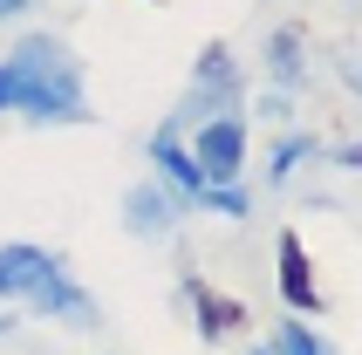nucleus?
I'll list each match as a JSON object with an SVG mask.
<instances>
[{
    "instance_id": "nucleus-12",
    "label": "nucleus",
    "mask_w": 362,
    "mask_h": 355,
    "mask_svg": "<svg viewBox=\"0 0 362 355\" xmlns=\"http://www.w3.org/2000/svg\"><path fill=\"white\" fill-rule=\"evenodd\" d=\"M301 158H322V144H315V137H281V144H274V185H281Z\"/></svg>"
},
{
    "instance_id": "nucleus-11",
    "label": "nucleus",
    "mask_w": 362,
    "mask_h": 355,
    "mask_svg": "<svg viewBox=\"0 0 362 355\" xmlns=\"http://www.w3.org/2000/svg\"><path fill=\"white\" fill-rule=\"evenodd\" d=\"M199 205H205V212H226V219H246V212H253V198H246L240 185H205Z\"/></svg>"
},
{
    "instance_id": "nucleus-9",
    "label": "nucleus",
    "mask_w": 362,
    "mask_h": 355,
    "mask_svg": "<svg viewBox=\"0 0 362 355\" xmlns=\"http://www.w3.org/2000/svg\"><path fill=\"white\" fill-rule=\"evenodd\" d=\"M267 69H274V82H301V28H281V35L267 41Z\"/></svg>"
},
{
    "instance_id": "nucleus-14",
    "label": "nucleus",
    "mask_w": 362,
    "mask_h": 355,
    "mask_svg": "<svg viewBox=\"0 0 362 355\" xmlns=\"http://www.w3.org/2000/svg\"><path fill=\"white\" fill-rule=\"evenodd\" d=\"M253 355H274V349H253Z\"/></svg>"
},
{
    "instance_id": "nucleus-8",
    "label": "nucleus",
    "mask_w": 362,
    "mask_h": 355,
    "mask_svg": "<svg viewBox=\"0 0 362 355\" xmlns=\"http://www.w3.org/2000/svg\"><path fill=\"white\" fill-rule=\"evenodd\" d=\"M171 219H178V198L164 192V185H137V192L123 198V226L130 233H164Z\"/></svg>"
},
{
    "instance_id": "nucleus-4",
    "label": "nucleus",
    "mask_w": 362,
    "mask_h": 355,
    "mask_svg": "<svg viewBox=\"0 0 362 355\" xmlns=\"http://www.w3.org/2000/svg\"><path fill=\"white\" fill-rule=\"evenodd\" d=\"M55 274H62V253H48V246H28V239L0 246V301H35Z\"/></svg>"
},
{
    "instance_id": "nucleus-10",
    "label": "nucleus",
    "mask_w": 362,
    "mask_h": 355,
    "mask_svg": "<svg viewBox=\"0 0 362 355\" xmlns=\"http://www.w3.org/2000/svg\"><path fill=\"white\" fill-rule=\"evenodd\" d=\"M267 349H274V355H335V349H328L322 335H315V328H308V321H281Z\"/></svg>"
},
{
    "instance_id": "nucleus-13",
    "label": "nucleus",
    "mask_w": 362,
    "mask_h": 355,
    "mask_svg": "<svg viewBox=\"0 0 362 355\" xmlns=\"http://www.w3.org/2000/svg\"><path fill=\"white\" fill-rule=\"evenodd\" d=\"M14 7H28V0H0V14H14Z\"/></svg>"
},
{
    "instance_id": "nucleus-1",
    "label": "nucleus",
    "mask_w": 362,
    "mask_h": 355,
    "mask_svg": "<svg viewBox=\"0 0 362 355\" xmlns=\"http://www.w3.org/2000/svg\"><path fill=\"white\" fill-rule=\"evenodd\" d=\"M0 110L28 123H89L82 62L62 35H21L0 55Z\"/></svg>"
},
{
    "instance_id": "nucleus-7",
    "label": "nucleus",
    "mask_w": 362,
    "mask_h": 355,
    "mask_svg": "<svg viewBox=\"0 0 362 355\" xmlns=\"http://www.w3.org/2000/svg\"><path fill=\"white\" fill-rule=\"evenodd\" d=\"M185 301H192V321H199L205 342H226L233 328H246V308H240V301H226V294H212L205 280H185Z\"/></svg>"
},
{
    "instance_id": "nucleus-3",
    "label": "nucleus",
    "mask_w": 362,
    "mask_h": 355,
    "mask_svg": "<svg viewBox=\"0 0 362 355\" xmlns=\"http://www.w3.org/2000/svg\"><path fill=\"white\" fill-rule=\"evenodd\" d=\"M192 164H199L205 185H240V164H246V123H240V110H233V117L199 123V137H192Z\"/></svg>"
},
{
    "instance_id": "nucleus-5",
    "label": "nucleus",
    "mask_w": 362,
    "mask_h": 355,
    "mask_svg": "<svg viewBox=\"0 0 362 355\" xmlns=\"http://www.w3.org/2000/svg\"><path fill=\"white\" fill-rule=\"evenodd\" d=\"M274 253H281V294H287V308H294V321H301V315H322V287H315V267H308L301 233H281V239H274Z\"/></svg>"
},
{
    "instance_id": "nucleus-6",
    "label": "nucleus",
    "mask_w": 362,
    "mask_h": 355,
    "mask_svg": "<svg viewBox=\"0 0 362 355\" xmlns=\"http://www.w3.org/2000/svg\"><path fill=\"white\" fill-rule=\"evenodd\" d=\"M151 164L164 171V185H171V198H178V205H199V198H205V178H199V164H192V151L178 144V130H171V123L151 137Z\"/></svg>"
},
{
    "instance_id": "nucleus-2",
    "label": "nucleus",
    "mask_w": 362,
    "mask_h": 355,
    "mask_svg": "<svg viewBox=\"0 0 362 355\" xmlns=\"http://www.w3.org/2000/svg\"><path fill=\"white\" fill-rule=\"evenodd\" d=\"M233 103H240V62H233V48L226 41H212L199 55V76H192V103H185L178 117H171V130L178 123H192V117H233Z\"/></svg>"
}]
</instances>
